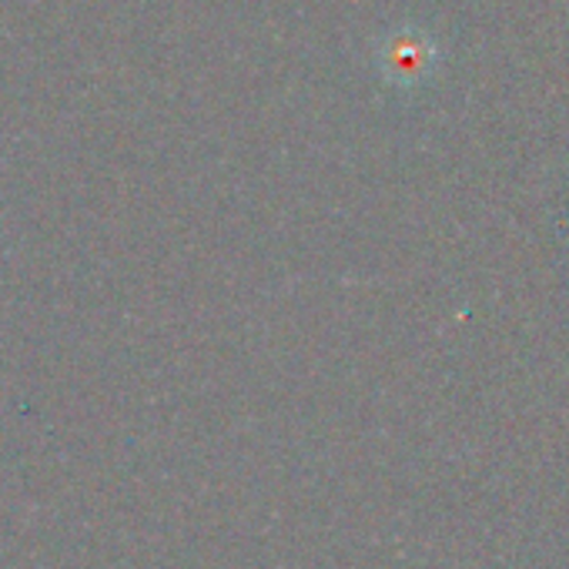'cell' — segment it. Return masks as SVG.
<instances>
[{
    "mask_svg": "<svg viewBox=\"0 0 569 569\" xmlns=\"http://www.w3.org/2000/svg\"><path fill=\"white\" fill-rule=\"evenodd\" d=\"M432 64H436L432 41L426 34L412 31V28L396 31L379 48V68L396 84H416V81H422L432 71Z\"/></svg>",
    "mask_w": 569,
    "mask_h": 569,
    "instance_id": "6da1fadb",
    "label": "cell"
}]
</instances>
